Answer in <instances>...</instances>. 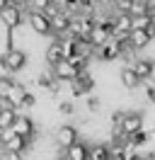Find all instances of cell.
I'll use <instances>...</instances> for the list:
<instances>
[{
  "label": "cell",
  "mask_w": 155,
  "mask_h": 160,
  "mask_svg": "<svg viewBox=\"0 0 155 160\" xmlns=\"http://www.w3.org/2000/svg\"><path fill=\"white\" fill-rule=\"evenodd\" d=\"M27 22H29V29L39 34V37H48V34H53V22L48 20L44 12H34L29 10L27 12Z\"/></svg>",
  "instance_id": "obj_2"
},
{
  "label": "cell",
  "mask_w": 155,
  "mask_h": 160,
  "mask_svg": "<svg viewBox=\"0 0 155 160\" xmlns=\"http://www.w3.org/2000/svg\"><path fill=\"white\" fill-rule=\"evenodd\" d=\"M58 112H61V114H73V112H75V104H73V102H61V104H58Z\"/></svg>",
  "instance_id": "obj_20"
},
{
  "label": "cell",
  "mask_w": 155,
  "mask_h": 160,
  "mask_svg": "<svg viewBox=\"0 0 155 160\" xmlns=\"http://www.w3.org/2000/svg\"><path fill=\"white\" fill-rule=\"evenodd\" d=\"M143 15H150V0H133L131 17H143Z\"/></svg>",
  "instance_id": "obj_18"
},
{
  "label": "cell",
  "mask_w": 155,
  "mask_h": 160,
  "mask_svg": "<svg viewBox=\"0 0 155 160\" xmlns=\"http://www.w3.org/2000/svg\"><path fill=\"white\" fill-rule=\"evenodd\" d=\"M119 78H121V85H124L126 90H136V88L141 85V78L133 73V68H131V66H124V68H121V73H119Z\"/></svg>",
  "instance_id": "obj_12"
},
{
  "label": "cell",
  "mask_w": 155,
  "mask_h": 160,
  "mask_svg": "<svg viewBox=\"0 0 155 160\" xmlns=\"http://www.w3.org/2000/svg\"><path fill=\"white\" fill-rule=\"evenodd\" d=\"M121 131L126 133V138H131V136H136V133H141L143 129V117L138 114V112H126L124 121H121Z\"/></svg>",
  "instance_id": "obj_5"
},
{
  "label": "cell",
  "mask_w": 155,
  "mask_h": 160,
  "mask_svg": "<svg viewBox=\"0 0 155 160\" xmlns=\"http://www.w3.org/2000/svg\"><path fill=\"white\" fill-rule=\"evenodd\" d=\"M145 160H155V150H150V153L145 155Z\"/></svg>",
  "instance_id": "obj_25"
},
{
  "label": "cell",
  "mask_w": 155,
  "mask_h": 160,
  "mask_svg": "<svg viewBox=\"0 0 155 160\" xmlns=\"http://www.w3.org/2000/svg\"><path fill=\"white\" fill-rule=\"evenodd\" d=\"M24 97H27V88L22 85V82H17L12 90H10V95L5 97V100L12 104V107H22V102H24Z\"/></svg>",
  "instance_id": "obj_16"
},
{
  "label": "cell",
  "mask_w": 155,
  "mask_h": 160,
  "mask_svg": "<svg viewBox=\"0 0 155 160\" xmlns=\"http://www.w3.org/2000/svg\"><path fill=\"white\" fill-rule=\"evenodd\" d=\"M131 68H133V73H136L141 80H150V73H153V61H148V58H136Z\"/></svg>",
  "instance_id": "obj_13"
},
{
  "label": "cell",
  "mask_w": 155,
  "mask_h": 160,
  "mask_svg": "<svg viewBox=\"0 0 155 160\" xmlns=\"http://www.w3.org/2000/svg\"><path fill=\"white\" fill-rule=\"evenodd\" d=\"M0 66L8 70V73H22L24 66H27V53H24V49H19V46L8 49L0 56Z\"/></svg>",
  "instance_id": "obj_1"
},
{
  "label": "cell",
  "mask_w": 155,
  "mask_h": 160,
  "mask_svg": "<svg viewBox=\"0 0 155 160\" xmlns=\"http://www.w3.org/2000/svg\"><path fill=\"white\" fill-rule=\"evenodd\" d=\"M63 61V49H61V39H56L53 37V41L46 46V63L51 66V68H56L58 63Z\"/></svg>",
  "instance_id": "obj_10"
},
{
  "label": "cell",
  "mask_w": 155,
  "mask_h": 160,
  "mask_svg": "<svg viewBox=\"0 0 155 160\" xmlns=\"http://www.w3.org/2000/svg\"><path fill=\"white\" fill-rule=\"evenodd\" d=\"M66 160H90V143H75L73 148L66 150V155H63Z\"/></svg>",
  "instance_id": "obj_11"
},
{
  "label": "cell",
  "mask_w": 155,
  "mask_h": 160,
  "mask_svg": "<svg viewBox=\"0 0 155 160\" xmlns=\"http://www.w3.org/2000/svg\"><path fill=\"white\" fill-rule=\"evenodd\" d=\"M12 131H15L17 136H22V138H27V141H32L34 136H37V126H34V121L29 119V117H22V114L17 117Z\"/></svg>",
  "instance_id": "obj_8"
},
{
  "label": "cell",
  "mask_w": 155,
  "mask_h": 160,
  "mask_svg": "<svg viewBox=\"0 0 155 160\" xmlns=\"http://www.w3.org/2000/svg\"><path fill=\"white\" fill-rule=\"evenodd\" d=\"M5 160H24L22 155H12V153H5Z\"/></svg>",
  "instance_id": "obj_24"
},
{
  "label": "cell",
  "mask_w": 155,
  "mask_h": 160,
  "mask_svg": "<svg viewBox=\"0 0 155 160\" xmlns=\"http://www.w3.org/2000/svg\"><path fill=\"white\" fill-rule=\"evenodd\" d=\"M150 80H155V61H153V73H150Z\"/></svg>",
  "instance_id": "obj_26"
},
{
  "label": "cell",
  "mask_w": 155,
  "mask_h": 160,
  "mask_svg": "<svg viewBox=\"0 0 155 160\" xmlns=\"http://www.w3.org/2000/svg\"><path fill=\"white\" fill-rule=\"evenodd\" d=\"M22 8H24V2H10L8 8L0 12V22L5 24L8 32H15L22 24Z\"/></svg>",
  "instance_id": "obj_3"
},
{
  "label": "cell",
  "mask_w": 155,
  "mask_h": 160,
  "mask_svg": "<svg viewBox=\"0 0 155 160\" xmlns=\"http://www.w3.org/2000/svg\"><path fill=\"white\" fill-rule=\"evenodd\" d=\"M56 143H58V148H73L75 143H80V131L73 126V124H63V126H58L56 131Z\"/></svg>",
  "instance_id": "obj_4"
},
{
  "label": "cell",
  "mask_w": 155,
  "mask_h": 160,
  "mask_svg": "<svg viewBox=\"0 0 155 160\" xmlns=\"http://www.w3.org/2000/svg\"><path fill=\"white\" fill-rule=\"evenodd\" d=\"M0 112H2V109H0Z\"/></svg>",
  "instance_id": "obj_29"
},
{
  "label": "cell",
  "mask_w": 155,
  "mask_h": 160,
  "mask_svg": "<svg viewBox=\"0 0 155 160\" xmlns=\"http://www.w3.org/2000/svg\"><path fill=\"white\" fill-rule=\"evenodd\" d=\"M145 97H148V102H155V85L145 88Z\"/></svg>",
  "instance_id": "obj_23"
},
{
  "label": "cell",
  "mask_w": 155,
  "mask_h": 160,
  "mask_svg": "<svg viewBox=\"0 0 155 160\" xmlns=\"http://www.w3.org/2000/svg\"><path fill=\"white\" fill-rule=\"evenodd\" d=\"M95 58H99V61H116V58H121V41L112 39L109 44L95 49Z\"/></svg>",
  "instance_id": "obj_6"
},
{
  "label": "cell",
  "mask_w": 155,
  "mask_h": 160,
  "mask_svg": "<svg viewBox=\"0 0 155 160\" xmlns=\"http://www.w3.org/2000/svg\"><path fill=\"white\" fill-rule=\"evenodd\" d=\"M87 112H99V97H87Z\"/></svg>",
  "instance_id": "obj_21"
},
{
  "label": "cell",
  "mask_w": 155,
  "mask_h": 160,
  "mask_svg": "<svg viewBox=\"0 0 155 160\" xmlns=\"http://www.w3.org/2000/svg\"><path fill=\"white\" fill-rule=\"evenodd\" d=\"M61 160H66V158H61Z\"/></svg>",
  "instance_id": "obj_28"
},
{
  "label": "cell",
  "mask_w": 155,
  "mask_h": 160,
  "mask_svg": "<svg viewBox=\"0 0 155 160\" xmlns=\"http://www.w3.org/2000/svg\"><path fill=\"white\" fill-rule=\"evenodd\" d=\"M150 41H153V39H150L148 32H131V34H128V44H131L136 51H143Z\"/></svg>",
  "instance_id": "obj_15"
},
{
  "label": "cell",
  "mask_w": 155,
  "mask_h": 160,
  "mask_svg": "<svg viewBox=\"0 0 155 160\" xmlns=\"http://www.w3.org/2000/svg\"><path fill=\"white\" fill-rule=\"evenodd\" d=\"M131 160H145V158H141V155H136V158H131Z\"/></svg>",
  "instance_id": "obj_27"
},
{
  "label": "cell",
  "mask_w": 155,
  "mask_h": 160,
  "mask_svg": "<svg viewBox=\"0 0 155 160\" xmlns=\"http://www.w3.org/2000/svg\"><path fill=\"white\" fill-rule=\"evenodd\" d=\"M51 73H53L56 80H73V82H75V80L80 78V70H78L70 61H61L56 68H51Z\"/></svg>",
  "instance_id": "obj_7"
},
{
  "label": "cell",
  "mask_w": 155,
  "mask_h": 160,
  "mask_svg": "<svg viewBox=\"0 0 155 160\" xmlns=\"http://www.w3.org/2000/svg\"><path fill=\"white\" fill-rule=\"evenodd\" d=\"M17 112L15 109H2L0 112V131H8V129H12L15 126V121H17Z\"/></svg>",
  "instance_id": "obj_17"
},
{
  "label": "cell",
  "mask_w": 155,
  "mask_h": 160,
  "mask_svg": "<svg viewBox=\"0 0 155 160\" xmlns=\"http://www.w3.org/2000/svg\"><path fill=\"white\" fill-rule=\"evenodd\" d=\"M90 160H112V148L107 143H90Z\"/></svg>",
  "instance_id": "obj_14"
},
{
  "label": "cell",
  "mask_w": 155,
  "mask_h": 160,
  "mask_svg": "<svg viewBox=\"0 0 155 160\" xmlns=\"http://www.w3.org/2000/svg\"><path fill=\"white\" fill-rule=\"evenodd\" d=\"M145 141H148V131H141V133H136V136H131V138H128V143H131L133 148H138V146H143Z\"/></svg>",
  "instance_id": "obj_19"
},
{
  "label": "cell",
  "mask_w": 155,
  "mask_h": 160,
  "mask_svg": "<svg viewBox=\"0 0 155 160\" xmlns=\"http://www.w3.org/2000/svg\"><path fill=\"white\" fill-rule=\"evenodd\" d=\"M92 85H95V80L90 78V73H80V78L75 80V82H73V97H82V95H87V92L92 90Z\"/></svg>",
  "instance_id": "obj_9"
},
{
  "label": "cell",
  "mask_w": 155,
  "mask_h": 160,
  "mask_svg": "<svg viewBox=\"0 0 155 160\" xmlns=\"http://www.w3.org/2000/svg\"><path fill=\"white\" fill-rule=\"evenodd\" d=\"M37 104V97L32 95V92H27V97H24V102H22V107H34Z\"/></svg>",
  "instance_id": "obj_22"
}]
</instances>
